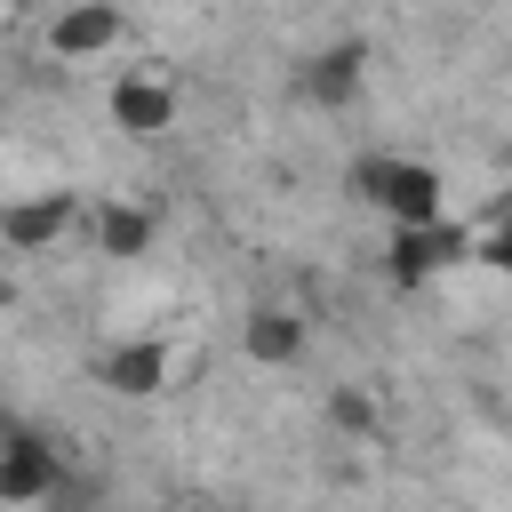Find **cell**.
<instances>
[{"mask_svg": "<svg viewBox=\"0 0 512 512\" xmlns=\"http://www.w3.org/2000/svg\"><path fill=\"white\" fill-rule=\"evenodd\" d=\"M112 120L128 136H168L176 128V88L152 80V72H128V80H112Z\"/></svg>", "mask_w": 512, "mask_h": 512, "instance_id": "obj_7", "label": "cell"}, {"mask_svg": "<svg viewBox=\"0 0 512 512\" xmlns=\"http://www.w3.org/2000/svg\"><path fill=\"white\" fill-rule=\"evenodd\" d=\"M120 40H128V16H120L112 0H72V8H56V24H48V48H56L64 64H88V56L120 48Z\"/></svg>", "mask_w": 512, "mask_h": 512, "instance_id": "obj_4", "label": "cell"}, {"mask_svg": "<svg viewBox=\"0 0 512 512\" xmlns=\"http://www.w3.org/2000/svg\"><path fill=\"white\" fill-rule=\"evenodd\" d=\"M472 256V232L464 224H392V240H384V272H392V288H424V280H440L448 264H464Z\"/></svg>", "mask_w": 512, "mask_h": 512, "instance_id": "obj_2", "label": "cell"}, {"mask_svg": "<svg viewBox=\"0 0 512 512\" xmlns=\"http://www.w3.org/2000/svg\"><path fill=\"white\" fill-rule=\"evenodd\" d=\"M176 512H216V504H176Z\"/></svg>", "mask_w": 512, "mask_h": 512, "instance_id": "obj_13", "label": "cell"}, {"mask_svg": "<svg viewBox=\"0 0 512 512\" xmlns=\"http://www.w3.org/2000/svg\"><path fill=\"white\" fill-rule=\"evenodd\" d=\"M472 256H480V264H504V272H512V224H504V232H488V240H480Z\"/></svg>", "mask_w": 512, "mask_h": 512, "instance_id": "obj_12", "label": "cell"}, {"mask_svg": "<svg viewBox=\"0 0 512 512\" xmlns=\"http://www.w3.org/2000/svg\"><path fill=\"white\" fill-rule=\"evenodd\" d=\"M104 384H112L120 400H152V392H168V344H152V336L120 344V352L104 360Z\"/></svg>", "mask_w": 512, "mask_h": 512, "instance_id": "obj_9", "label": "cell"}, {"mask_svg": "<svg viewBox=\"0 0 512 512\" xmlns=\"http://www.w3.org/2000/svg\"><path fill=\"white\" fill-rule=\"evenodd\" d=\"M360 80H368V48L360 40H336V48H320V56H304V72H296V88L312 96V104H352L360 96Z\"/></svg>", "mask_w": 512, "mask_h": 512, "instance_id": "obj_6", "label": "cell"}, {"mask_svg": "<svg viewBox=\"0 0 512 512\" xmlns=\"http://www.w3.org/2000/svg\"><path fill=\"white\" fill-rule=\"evenodd\" d=\"M56 488H64V448L48 432H32V424H8V440H0V504H40Z\"/></svg>", "mask_w": 512, "mask_h": 512, "instance_id": "obj_3", "label": "cell"}, {"mask_svg": "<svg viewBox=\"0 0 512 512\" xmlns=\"http://www.w3.org/2000/svg\"><path fill=\"white\" fill-rule=\"evenodd\" d=\"M72 216H80L72 192H32V200H8V208H0V240H8L16 256H40L48 240L72 232Z\"/></svg>", "mask_w": 512, "mask_h": 512, "instance_id": "obj_5", "label": "cell"}, {"mask_svg": "<svg viewBox=\"0 0 512 512\" xmlns=\"http://www.w3.org/2000/svg\"><path fill=\"white\" fill-rule=\"evenodd\" d=\"M328 424H336V432H376V424H384V408H376L368 392H352V384H344V392H328Z\"/></svg>", "mask_w": 512, "mask_h": 512, "instance_id": "obj_11", "label": "cell"}, {"mask_svg": "<svg viewBox=\"0 0 512 512\" xmlns=\"http://www.w3.org/2000/svg\"><path fill=\"white\" fill-rule=\"evenodd\" d=\"M240 352H248L256 368H288V360H304V312H288V304H256V312L240 320Z\"/></svg>", "mask_w": 512, "mask_h": 512, "instance_id": "obj_8", "label": "cell"}, {"mask_svg": "<svg viewBox=\"0 0 512 512\" xmlns=\"http://www.w3.org/2000/svg\"><path fill=\"white\" fill-rule=\"evenodd\" d=\"M352 184H360V200H368V208H384V224H440V216H448V184H440V168H432V160L376 152V160H360V168H352Z\"/></svg>", "mask_w": 512, "mask_h": 512, "instance_id": "obj_1", "label": "cell"}, {"mask_svg": "<svg viewBox=\"0 0 512 512\" xmlns=\"http://www.w3.org/2000/svg\"><path fill=\"white\" fill-rule=\"evenodd\" d=\"M96 248L104 256H144L152 248V208H128V200H112V208H96Z\"/></svg>", "mask_w": 512, "mask_h": 512, "instance_id": "obj_10", "label": "cell"}]
</instances>
